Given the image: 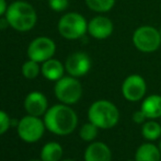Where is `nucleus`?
I'll return each instance as SVG.
<instances>
[{"mask_svg":"<svg viewBox=\"0 0 161 161\" xmlns=\"http://www.w3.org/2000/svg\"><path fill=\"white\" fill-rule=\"evenodd\" d=\"M126 161H136V160H126Z\"/></svg>","mask_w":161,"mask_h":161,"instance_id":"c756f323","label":"nucleus"},{"mask_svg":"<svg viewBox=\"0 0 161 161\" xmlns=\"http://www.w3.org/2000/svg\"><path fill=\"white\" fill-rule=\"evenodd\" d=\"M159 31H160V35H161V26H160V29H159Z\"/></svg>","mask_w":161,"mask_h":161,"instance_id":"c85d7f7f","label":"nucleus"},{"mask_svg":"<svg viewBox=\"0 0 161 161\" xmlns=\"http://www.w3.org/2000/svg\"><path fill=\"white\" fill-rule=\"evenodd\" d=\"M48 6L55 12H63L69 7V0H48Z\"/></svg>","mask_w":161,"mask_h":161,"instance_id":"4be33fe9","label":"nucleus"},{"mask_svg":"<svg viewBox=\"0 0 161 161\" xmlns=\"http://www.w3.org/2000/svg\"><path fill=\"white\" fill-rule=\"evenodd\" d=\"M142 134L147 140H149V142L157 140L161 136V124L153 121V119L146 121L142 124Z\"/></svg>","mask_w":161,"mask_h":161,"instance_id":"a211bd4d","label":"nucleus"},{"mask_svg":"<svg viewBox=\"0 0 161 161\" xmlns=\"http://www.w3.org/2000/svg\"><path fill=\"white\" fill-rule=\"evenodd\" d=\"M131 119H133V121L137 124H144L145 122H146V119H148L146 117V115L142 113V110L136 111V112L133 114V116H131Z\"/></svg>","mask_w":161,"mask_h":161,"instance_id":"b1692460","label":"nucleus"},{"mask_svg":"<svg viewBox=\"0 0 161 161\" xmlns=\"http://www.w3.org/2000/svg\"><path fill=\"white\" fill-rule=\"evenodd\" d=\"M97 131H99V127L94 125L93 123L89 122V123L82 125L80 131H79V135H80L81 139L85 142H92L97 136Z\"/></svg>","mask_w":161,"mask_h":161,"instance_id":"412c9836","label":"nucleus"},{"mask_svg":"<svg viewBox=\"0 0 161 161\" xmlns=\"http://www.w3.org/2000/svg\"><path fill=\"white\" fill-rule=\"evenodd\" d=\"M88 119L99 128L110 129L119 123V111L111 101L97 100L88 110Z\"/></svg>","mask_w":161,"mask_h":161,"instance_id":"7ed1b4c3","label":"nucleus"},{"mask_svg":"<svg viewBox=\"0 0 161 161\" xmlns=\"http://www.w3.org/2000/svg\"><path fill=\"white\" fill-rule=\"evenodd\" d=\"M57 29L65 40L76 41L88 33V21L78 12H67L59 19Z\"/></svg>","mask_w":161,"mask_h":161,"instance_id":"20e7f679","label":"nucleus"},{"mask_svg":"<svg viewBox=\"0 0 161 161\" xmlns=\"http://www.w3.org/2000/svg\"><path fill=\"white\" fill-rule=\"evenodd\" d=\"M11 125V119L6 112L0 110V135L4 134Z\"/></svg>","mask_w":161,"mask_h":161,"instance_id":"5701e85b","label":"nucleus"},{"mask_svg":"<svg viewBox=\"0 0 161 161\" xmlns=\"http://www.w3.org/2000/svg\"><path fill=\"white\" fill-rule=\"evenodd\" d=\"M90 10L97 13H106L114 8L116 0H85Z\"/></svg>","mask_w":161,"mask_h":161,"instance_id":"6ab92c4d","label":"nucleus"},{"mask_svg":"<svg viewBox=\"0 0 161 161\" xmlns=\"http://www.w3.org/2000/svg\"><path fill=\"white\" fill-rule=\"evenodd\" d=\"M136 161H160L161 153L159 147L151 142H146L138 147L135 155Z\"/></svg>","mask_w":161,"mask_h":161,"instance_id":"dca6fc26","label":"nucleus"},{"mask_svg":"<svg viewBox=\"0 0 161 161\" xmlns=\"http://www.w3.org/2000/svg\"><path fill=\"white\" fill-rule=\"evenodd\" d=\"M133 45L142 53H153L161 46L160 31L153 25L138 26L131 36Z\"/></svg>","mask_w":161,"mask_h":161,"instance_id":"39448f33","label":"nucleus"},{"mask_svg":"<svg viewBox=\"0 0 161 161\" xmlns=\"http://www.w3.org/2000/svg\"><path fill=\"white\" fill-rule=\"evenodd\" d=\"M65 70V65H63L62 62L55 58H51L42 63V67H41V71L44 78L51 81H57L63 78Z\"/></svg>","mask_w":161,"mask_h":161,"instance_id":"4468645a","label":"nucleus"},{"mask_svg":"<svg viewBox=\"0 0 161 161\" xmlns=\"http://www.w3.org/2000/svg\"><path fill=\"white\" fill-rule=\"evenodd\" d=\"M160 10H161V2H160Z\"/></svg>","mask_w":161,"mask_h":161,"instance_id":"7c9ffc66","label":"nucleus"},{"mask_svg":"<svg viewBox=\"0 0 161 161\" xmlns=\"http://www.w3.org/2000/svg\"><path fill=\"white\" fill-rule=\"evenodd\" d=\"M140 110L148 119H155L161 117V96L151 94L142 101Z\"/></svg>","mask_w":161,"mask_h":161,"instance_id":"2eb2a0df","label":"nucleus"},{"mask_svg":"<svg viewBox=\"0 0 161 161\" xmlns=\"http://www.w3.org/2000/svg\"><path fill=\"white\" fill-rule=\"evenodd\" d=\"M114 24L110 18L105 15H96L88 22V34L94 40L103 41L113 34Z\"/></svg>","mask_w":161,"mask_h":161,"instance_id":"9b49d317","label":"nucleus"},{"mask_svg":"<svg viewBox=\"0 0 161 161\" xmlns=\"http://www.w3.org/2000/svg\"><path fill=\"white\" fill-rule=\"evenodd\" d=\"M7 9H8V4H7L6 0H0V17L6 14Z\"/></svg>","mask_w":161,"mask_h":161,"instance_id":"393cba45","label":"nucleus"},{"mask_svg":"<svg viewBox=\"0 0 161 161\" xmlns=\"http://www.w3.org/2000/svg\"><path fill=\"white\" fill-rule=\"evenodd\" d=\"M40 63L34 62L32 59H29L28 62H25L22 65L21 71L22 75L25 77L26 79H35L38 76V74L41 72V67H40Z\"/></svg>","mask_w":161,"mask_h":161,"instance_id":"aec40b11","label":"nucleus"},{"mask_svg":"<svg viewBox=\"0 0 161 161\" xmlns=\"http://www.w3.org/2000/svg\"><path fill=\"white\" fill-rule=\"evenodd\" d=\"M63 157V148L58 142H47L41 150V159L43 161H59Z\"/></svg>","mask_w":161,"mask_h":161,"instance_id":"f3484780","label":"nucleus"},{"mask_svg":"<svg viewBox=\"0 0 161 161\" xmlns=\"http://www.w3.org/2000/svg\"><path fill=\"white\" fill-rule=\"evenodd\" d=\"M62 161H74V160H70V159H66V160H62Z\"/></svg>","mask_w":161,"mask_h":161,"instance_id":"bb28decb","label":"nucleus"},{"mask_svg":"<svg viewBox=\"0 0 161 161\" xmlns=\"http://www.w3.org/2000/svg\"><path fill=\"white\" fill-rule=\"evenodd\" d=\"M29 161H43V160H29Z\"/></svg>","mask_w":161,"mask_h":161,"instance_id":"cd10ccee","label":"nucleus"},{"mask_svg":"<svg viewBox=\"0 0 161 161\" xmlns=\"http://www.w3.org/2000/svg\"><path fill=\"white\" fill-rule=\"evenodd\" d=\"M160 124H161V123H160Z\"/></svg>","mask_w":161,"mask_h":161,"instance_id":"2f4dec72","label":"nucleus"},{"mask_svg":"<svg viewBox=\"0 0 161 161\" xmlns=\"http://www.w3.org/2000/svg\"><path fill=\"white\" fill-rule=\"evenodd\" d=\"M158 147H159V149H160V153H161V140H160V142H159V146H158Z\"/></svg>","mask_w":161,"mask_h":161,"instance_id":"a878e982","label":"nucleus"},{"mask_svg":"<svg viewBox=\"0 0 161 161\" xmlns=\"http://www.w3.org/2000/svg\"><path fill=\"white\" fill-rule=\"evenodd\" d=\"M45 127L56 135H68L78 125L76 112L67 104H57L47 110L44 116Z\"/></svg>","mask_w":161,"mask_h":161,"instance_id":"f257e3e1","label":"nucleus"},{"mask_svg":"<svg viewBox=\"0 0 161 161\" xmlns=\"http://www.w3.org/2000/svg\"><path fill=\"white\" fill-rule=\"evenodd\" d=\"M56 53V44L52 38L40 36L29 44L28 57L37 63H44L53 58Z\"/></svg>","mask_w":161,"mask_h":161,"instance_id":"0eeeda50","label":"nucleus"},{"mask_svg":"<svg viewBox=\"0 0 161 161\" xmlns=\"http://www.w3.org/2000/svg\"><path fill=\"white\" fill-rule=\"evenodd\" d=\"M112 153L106 144L94 142L87 147L85 151V161H111Z\"/></svg>","mask_w":161,"mask_h":161,"instance_id":"ddd939ff","label":"nucleus"},{"mask_svg":"<svg viewBox=\"0 0 161 161\" xmlns=\"http://www.w3.org/2000/svg\"><path fill=\"white\" fill-rule=\"evenodd\" d=\"M45 130V124L37 116L28 115L20 119L18 124V134L26 142H35L41 139Z\"/></svg>","mask_w":161,"mask_h":161,"instance_id":"6e6552de","label":"nucleus"},{"mask_svg":"<svg viewBox=\"0 0 161 161\" xmlns=\"http://www.w3.org/2000/svg\"><path fill=\"white\" fill-rule=\"evenodd\" d=\"M4 18L8 21L9 26L18 32L31 31L37 21V14L33 6L22 0L9 4Z\"/></svg>","mask_w":161,"mask_h":161,"instance_id":"f03ea898","label":"nucleus"},{"mask_svg":"<svg viewBox=\"0 0 161 161\" xmlns=\"http://www.w3.org/2000/svg\"><path fill=\"white\" fill-rule=\"evenodd\" d=\"M146 91V81L140 75H129L122 83V94L129 102L140 101L145 97Z\"/></svg>","mask_w":161,"mask_h":161,"instance_id":"1a4fd4ad","label":"nucleus"},{"mask_svg":"<svg viewBox=\"0 0 161 161\" xmlns=\"http://www.w3.org/2000/svg\"><path fill=\"white\" fill-rule=\"evenodd\" d=\"M54 91L56 97L60 102L71 105L77 103L82 97V86L76 77H63L56 81Z\"/></svg>","mask_w":161,"mask_h":161,"instance_id":"423d86ee","label":"nucleus"},{"mask_svg":"<svg viewBox=\"0 0 161 161\" xmlns=\"http://www.w3.org/2000/svg\"><path fill=\"white\" fill-rule=\"evenodd\" d=\"M47 99L42 92L33 91L24 100V108L29 115L40 117L47 112Z\"/></svg>","mask_w":161,"mask_h":161,"instance_id":"f8f14e48","label":"nucleus"},{"mask_svg":"<svg viewBox=\"0 0 161 161\" xmlns=\"http://www.w3.org/2000/svg\"><path fill=\"white\" fill-rule=\"evenodd\" d=\"M91 58L85 52H75L70 54L65 62V69L69 76L83 77L91 69Z\"/></svg>","mask_w":161,"mask_h":161,"instance_id":"9d476101","label":"nucleus"}]
</instances>
